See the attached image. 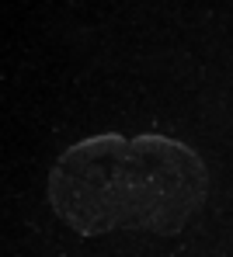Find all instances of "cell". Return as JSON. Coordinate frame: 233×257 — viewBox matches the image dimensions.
Here are the masks:
<instances>
[{"mask_svg": "<svg viewBox=\"0 0 233 257\" xmlns=\"http://www.w3.org/2000/svg\"><path fill=\"white\" fill-rule=\"evenodd\" d=\"M205 198V160L160 132H97L63 150L49 171V205L80 236L111 229L174 236Z\"/></svg>", "mask_w": 233, "mask_h": 257, "instance_id": "cell-1", "label": "cell"}]
</instances>
